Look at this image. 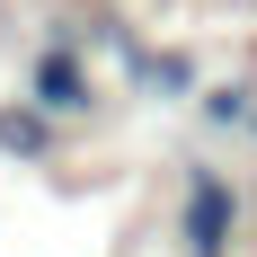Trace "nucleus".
<instances>
[{"label": "nucleus", "instance_id": "obj_2", "mask_svg": "<svg viewBox=\"0 0 257 257\" xmlns=\"http://www.w3.org/2000/svg\"><path fill=\"white\" fill-rule=\"evenodd\" d=\"M53 133H62V124H53V115H45V106H0V151H9V160H27V169H36V160H53Z\"/></svg>", "mask_w": 257, "mask_h": 257}, {"label": "nucleus", "instance_id": "obj_1", "mask_svg": "<svg viewBox=\"0 0 257 257\" xmlns=\"http://www.w3.org/2000/svg\"><path fill=\"white\" fill-rule=\"evenodd\" d=\"M27 106H45L53 124H71V115L98 106V89H89V53H80L71 36H53V45L27 62Z\"/></svg>", "mask_w": 257, "mask_h": 257}]
</instances>
